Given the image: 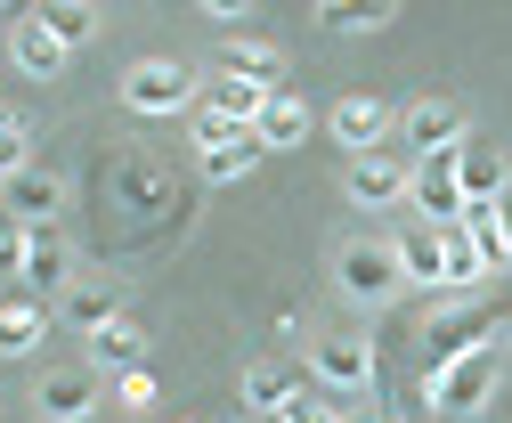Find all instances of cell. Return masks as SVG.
I'll list each match as a JSON object with an SVG mask.
<instances>
[{"instance_id": "cell-24", "label": "cell", "mask_w": 512, "mask_h": 423, "mask_svg": "<svg viewBox=\"0 0 512 423\" xmlns=\"http://www.w3.org/2000/svg\"><path fill=\"white\" fill-rule=\"evenodd\" d=\"M17 171H33V123L25 114H0V188H9Z\"/></svg>"}, {"instance_id": "cell-20", "label": "cell", "mask_w": 512, "mask_h": 423, "mask_svg": "<svg viewBox=\"0 0 512 423\" xmlns=\"http://www.w3.org/2000/svg\"><path fill=\"white\" fill-rule=\"evenodd\" d=\"M33 17L49 25V41H57V49H66V57L98 41V9H90V0H49V9H33Z\"/></svg>"}, {"instance_id": "cell-21", "label": "cell", "mask_w": 512, "mask_h": 423, "mask_svg": "<svg viewBox=\"0 0 512 423\" xmlns=\"http://www.w3.org/2000/svg\"><path fill=\"white\" fill-rule=\"evenodd\" d=\"M252 131H261L269 155H277V147H301V139H309V106H301L293 90H277V98L261 106V123H252Z\"/></svg>"}, {"instance_id": "cell-25", "label": "cell", "mask_w": 512, "mask_h": 423, "mask_svg": "<svg viewBox=\"0 0 512 423\" xmlns=\"http://www.w3.org/2000/svg\"><path fill=\"white\" fill-rule=\"evenodd\" d=\"M488 269H480V253H472V236L464 228H447V285H480Z\"/></svg>"}, {"instance_id": "cell-12", "label": "cell", "mask_w": 512, "mask_h": 423, "mask_svg": "<svg viewBox=\"0 0 512 423\" xmlns=\"http://www.w3.org/2000/svg\"><path fill=\"white\" fill-rule=\"evenodd\" d=\"M9 66L17 74H33V82H57V74H66V49H57L49 41V25L25 9V17H9Z\"/></svg>"}, {"instance_id": "cell-5", "label": "cell", "mask_w": 512, "mask_h": 423, "mask_svg": "<svg viewBox=\"0 0 512 423\" xmlns=\"http://www.w3.org/2000/svg\"><path fill=\"white\" fill-rule=\"evenodd\" d=\"M407 188H415V163H407L399 147H374V155H350V163H342V196L366 204V212L407 204Z\"/></svg>"}, {"instance_id": "cell-19", "label": "cell", "mask_w": 512, "mask_h": 423, "mask_svg": "<svg viewBox=\"0 0 512 423\" xmlns=\"http://www.w3.org/2000/svg\"><path fill=\"white\" fill-rule=\"evenodd\" d=\"M261 155H269L261 131H220V139H204V179H244Z\"/></svg>"}, {"instance_id": "cell-6", "label": "cell", "mask_w": 512, "mask_h": 423, "mask_svg": "<svg viewBox=\"0 0 512 423\" xmlns=\"http://www.w3.org/2000/svg\"><path fill=\"white\" fill-rule=\"evenodd\" d=\"M399 139H407V163H423V155H456L472 139V123H464L456 98H415L399 114Z\"/></svg>"}, {"instance_id": "cell-17", "label": "cell", "mask_w": 512, "mask_h": 423, "mask_svg": "<svg viewBox=\"0 0 512 423\" xmlns=\"http://www.w3.org/2000/svg\"><path fill=\"white\" fill-rule=\"evenodd\" d=\"M293 399H301L293 367H277V358H252L244 367V415H285Z\"/></svg>"}, {"instance_id": "cell-28", "label": "cell", "mask_w": 512, "mask_h": 423, "mask_svg": "<svg viewBox=\"0 0 512 423\" xmlns=\"http://www.w3.org/2000/svg\"><path fill=\"white\" fill-rule=\"evenodd\" d=\"M204 17H212V25H244L252 0H204Z\"/></svg>"}, {"instance_id": "cell-23", "label": "cell", "mask_w": 512, "mask_h": 423, "mask_svg": "<svg viewBox=\"0 0 512 423\" xmlns=\"http://www.w3.org/2000/svg\"><path fill=\"white\" fill-rule=\"evenodd\" d=\"M66 318H74L82 334H98L106 318H122V293H114V285H74V293H66Z\"/></svg>"}, {"instance_id": "cell-30", "label": "cell", "mask_w": 512, "mask_h": 423, "mask_svg": "<svg viewBox=\"0 0 512 423\" xmlns=\"http://www.w3.org/2000/svg\"><path fill=\"white\" fill-rule=\"evenodd\" d=\"M342 423H391V415H374V407H342Z\"/></svg>"}, {"instance_id": "cell-10", "label": "cell", "mask_w": 512, "mask_h": 423, "mask_svg": "<svg viewBox=\"0 0 512 423\" xmlns=\"http://www.w3.org/2000/svg\"><path fill=\"white\" fill-rule=\"evenodd\" d=\"M456 179H464V204H496V196H512V155L488 147V139H464L456 147Z\"/></svg>"}, {"instance_id": "cell-13", "label": "cell", "mask_w": 512, "mask_h": 423, "mask_svg": "<svg viewBox=\"0 0 512 423\" xmlns=\"http://www.w3.org/2000/svg\"><path fill=\"white\" fill-rule=\"evenodd\" d=\"M90 407H98V375H82V367L41 375V423H90Z\"/></svg>"}, {"instance_id": "cell-14", "label": "cell", "mask_w": 512, "mask_h": 423, "mask_svg": "<svg viewBox=\"0 0 512 423\" xmlns=\"http://www.w3.org/2000/svg\"><path fill=\"white\" fill-rule=\"evenodd\" d=\"M391 253H399L407 285H447V228H407V236H391Z\"/></svg>"}, {"instance_id": "cell-31", "label": "cell", "mask_w": 512, "mask_h": 423, "mask_svg": "<svg viewBox=\"0 0 512 423\" xmlns=\"http://www.w3.org/2000/svg\"><path fill=\"white\" fill-rule=\"evenodd\" d=\"M252 423H293V415H252Z\"/></svg>"}, {"instance_id": "cell-11", "label": "cell", "mask_w": 512, "mask_h": 423, "mask_svg": "<svg viewBox=\"0 0 512 423\" xmlns=\"http://www.w3.org/2000/svg\"><path fill=\"white\" fill-rule=\"evenodd\" d=\"M17 277H25V301H33V293H74V253H66V236H57V228H33Z\"/></svg>"}, {"instance_id": "cell-15", "label": "cell", "mask_w": 512, "mask_h": 423, "mask_svg": "<svg viewBox=\"0 0 512 423\" xmlns=\"http://www.w3.org/2000/svg\"><path fill=\"white\" fill-rule=\"evenodd\" d=\"M220 74H236V82H252V90H285V49H269V41H228L220 49Z\"/></svg>"}, {"instance_id": "cell-16", "label": "cell", "mask_w": 512, "mask_h": 423, "mask_svg": "<svg viewBox=\"0 0 512 423\" xmlns=\"http://www.w3.org/2000/svg\"><path fill=\"white\" fill-rule=\"evenodd\" d=\"M90 358L98 367H114V375H131V367H147V326L122 310V318H106L98 334H90Z\"/></svg>"}, {"instance_id": "cell-29", "label": "cell", "mask_w": 512, "mask_h": 423, "mask_svg": "<svg viewBox=\"0 0 512 423\" xmlns=\"http://www.w3.org/2000/svg\"><path fill=\"white\" fill-rule=\"evenodd\" d=\"M496 228H504V253H512V196H496Z\"/></svg>"}, {"instance_id": "cell-9", "label": "cell", "mask_w": 512, "mask_h": 423, "mask_svg": "<svg viewBox=\"0 0 512 423\" xmlns=\"http://www.w3.org/2000/svg\"><path fill=\"white\" fill-rule=\"evenodd\" d=\"M57 204H66V179H57V171H17L9 179V188H0V212H9V220H25V228H57Z\"/></svg>"}, {"instance_id": "cell-22", "label": "cell", "mask_w": 512, "mask_h": 423, "mask_svg": "<svg viewBox=\"0 0 512 423\" xmlns=\"http://www.w3.org/2000/svg\"><path fill=\"white\" fill-rule=\"evenodd\" d=\"M391 17H399L391 0H326V9H317V25H326V33H382Z\"/></svg>"}, {"instance_id": "cell-7", "label": "cell", "mask_w": 512, "mask_h": 423, "mask_svg": "<svg viewBox=\"0 0 512 423\" xmlns=\"http://www.w3.org/2000/svg\"><path fill=\"white\" fill-rule=\"evenodd\" d=\"M407 204L423 212V228H464V179H456V155H423L415 163V188H407Z\"/></svg>"}, {"instance_id": "cell-1", "label": "cell", "mask_w": 512, "mask_h": 423, "mask_svg": "<svg viewBox=\"0 0 512 423\" xmlns=\"http://www.w3.org/2000/svg\"><path fill=\"white\" fill-rule=\"evenodd\" d=\"M423 399L439 423H472L488 399H496V350H464V358H447V367L423 375Z\"/></svg>"}, {"instance_id": "cell-8", "label": "cell", "mask_w": 512, "mask_h": 423, "mask_svg": "<svg viewBox=\"0 0 512 423\" xmlns=\"http://www.w3.org/2000/svg\"><path fill=\"white\" fill-rule=\"evenodd\" d=\"M326 123H334L342 155H374V147H391V139H399V114L382 106V98H342Z\"/></svg>"}, {"instance_id": "cell-2", "label": "cell", "mask_w": 512, "mask_h": 423, "mask_svg": "<svg viewBox=\"0 0 512 423\" xmlns=\"http://www.w3.org/2000/svg\"><path fill=\"white\" fill-rule=\"evenodd\" d=\"M334 285H342V301H366V310H382L407 277H399V253L391 245H374V236H350V245L334 253Z\"/></svg>"}, {"instance_id": "cell-27", "label": "cell", "mask_w": 512, "mask_h": 423, "mask_svg": "<svg viewBox=\"0 0 512 423\" xmlns=\"http://www.w3.org/2000/svg\"><path fill=\"white\" fill-rule=\"evenodd\" d=\"M342 407H350V399H326V391L309 399V391H301V399H293L285 415H293V423H342Z\"/></svg>"}, {"instance_id": "cell-26", "label": "cell", "mask_w": 512, "mask_h": 423, "mask_svg": "<svg viewBox=\"0 0 512 423\" xmlns=\"http://www.w3.org/2000/svg\"><path fill=\"white\" fill-rule=\"evenodd\" d=\"M114 399L131 407V415H147V407H155V375H147V367H131V375H114Z\"/></svg>"}, {"instance_id": "cell-4", "label": "cell", "mask_w": 512, "mask_h": 423, "mask_svg": "<svg viewBox=\"0 0 512 423\" xmlns=\"http://www.w3.org/2000/svg\"><path fill=\"white\" fill-rule=\"evenodd\" d=\"M122 106H131V114H179V106H196V66H179V57H139V66L122 74Z\"/></svg>"}, {"instance_id": "cell-18", "label": "cell", "mask_w": 512, "mask_h": 423, "mask_svg": "<svg viewBox=\"0 0 512 423\" xmlns=\"http://www.w3.org/2000/svg\"><path fill=\"white\" fill-rule=\"evenodd\" d=\"M41 342H49V310H41V301H9V310H0V367L33 358Z\"/></svg>"}, {"instance_id": "cell-3", "label": "cell", "mask_w": 512, "mask_h": 423, "mask_svg": "<svg viewBox=\"0 0 512 423\" xmlns=\"http://www.w3.org/2000/svg\"><path fill=\"white\" fill-rule=\"evenodd\" d=\"M309 375H317L326 399H358L374 383V342L366 334H317L309 342Z\"/></svg>"}]
</instances>
